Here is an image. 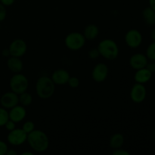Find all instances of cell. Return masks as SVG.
Listing matches in <instances>:
<instances>
[{"mask_svg": "<svg viewBox=\"0 0 155 155\" xmlns=\"http://www.w3.org/2000/svg\"><path fill=\"white\" fill-rule=\"evenodd\" d=\"M108 67L104 63H98L93 68L92 71V77L97 83H102L108 76Z\"/></svg>", "mask_w": 155, "mask_h": 155, "instance_id": "obj_10", "label": "cell"}, {"mask_svg": "<svg viewBox=\"0 0 155 155\" xmlns=\"http://www.w3.org/2000/svg\"><path fill=\"white\" fill-rule=\"evenodd\" d=\"M112 154L114 155H130V152L127 151L126 150L121 149L120 148H118V149H115Z\"/></svg>", "mask_w": 155, "mask_h": 155, "instance_id": "obj_29", "label": "cell"}, {"mask_svg": "<svg viewBox=\"0 0 155 155\" xmlns=\"http://www.w3.org/2000/svg\"><path fill=\"white\" fill-rule=\"evenodd\" d=\"M19 103V96L15 92H8L3 94L0 98V104L2 107L5 109H11Z\"/></svg>", "mask_w": 155, "mask_h": 155, "instance_id": "obj_11", "label": "cell"}, {"mask_svg": "<svg viewBox=\"0 0 155 155\" xmlns=\"http://www.w3.org/2000/svg\"><path fill=\"white\" fill-rule=\"evenodd\" d=\"M148 3L150 7L155 11V0H148Z\"/></svg>", "mask_w": 155, "mask_h": 155, "instance_id": "obj_33", "label": "cell"}, {"mask_svg": "<svg viewBox=\"0 0 155 155\" xmlns=\"http://www.w3.org/2000/svg\"><path fill=\"white\" fill-rule=\"evenodd\" d=\"M152 73L147 68H141V69L136 70V72L135 73L134 75V80L136 83L145 84L148 81H150L152 77Z\"/></svg>", "mask_w": 155, "mask_h": 155, "instance_id": "obj_15", "label": "cell"}, {"mask_svg": "<svg viewBox=\"0 0 155 155\" xmlns=\"http://www.w3.org/2000/svg\"><path fill=\"white\" fill-rule=\"evenodd\" d=\"M27 142L30 148L38 153L45 152L49 147V139L45 132L36 130L27 134Z\"/></svg>", "mask_w": 155, "mask_h": 155, "instance_id": "obj_1", "label": "cell"}, {"mask_svg": "<svg viewBox=\"0 0 155 155\" xmlns=\"http://www.w3.org/2000/svg\"><path fill=\"white\" fill-rule=\"evenodd\" d=\"M86 39L83 33L80 32H71L65 37L64 43L67 48L72 51H78L83 48Z\"/></svg>", "mask_w": 155, "mask_h": 155, "instance_id": "obj_5", "label": "cell"}, {"mask_svg": "<svg viewBox=\"0 0 155 155\" xmlns=\"http://www.w3.org/2000/svg\"><path fill=\"white\" fill-rule=\"evenodd\" d=\"M151 38L152 41H155V28L153 29L151 32Z\"/></svg>", "mask_w": 155, "mask_h": 155, "instance_id": "obj_35", "label": "cell"}, {"mask_svg": "<svg viewBox=\"0 0 155 155\" xmlns=\"http://www.w3.org/2000/svg\"><path fill=\"white\" fill-rule=\"evenodd\" d=\"M148 63V59L147 56L142 53H136V54H133L129 61L130 66L134 70L146 68Z\"/></svg>", "mask_w": 155, "mask_h": 155, "instance_id": "obj_12", "label": "cell"}, {"mask_svg": "<svg viewBox=\"0 0 155 155\" xmlns=\"http://www.w3.org/2000/svg\"><path fill=\"white\" fill-rule=\"evenodd\" d=\"M18 96H19V103L24 107L30 105L33 102V96L27 91L18 95Z\"/></svg>", "mask_w": 155, "mask_h": 155, "instance_id": "obj_20", "label": "cell"}, {"mask_svg": "<svg viewBox=\"0 0 155 155\" xmlns=\"http://www.w3.org/2000/svg\"><path fill=\"white\" fill-rule=\"evenodd\" d=\"M146 68L151 71L152 74L155 73V61H151V62H148V64H147Z\"/></svg>", "mask_w": 155, "mask_h": 155, "instance_id": "obj_30", "label": "cell"}, {"mask_svg": "<svg viewBox=\"0 0 155 155\" xmlns=\"http://www.w3.org/2000/svg\"><path fill=\"white\" fill-rule=\"evenodd\" d=\"M153 137H154V140H155V131L154 132V134H153Z\"/></svg>", "mask_w": 155, "mask_h": 155, "instance_id": "obj_37", "label": "cell"}, {"mask_svg": "<svg viewBox=\"0 0 155 155\" xmlns=\"http://www.w3.org/2000/svg\"><path fill=\"white\" fill-rule=\"evenodd\" d=\"M148 60L155 61V41H153L146 49V54Z\"/></svg>", "mask_w": 155, "mask_h": 155, "instance_id": "obj_21", "label": "cell"}, {"mask_svg": "<svg viewBox=\"0 0 155 155\" xmlns=\"http://www.w3.org/2000/svg\"><path fill=\"white\" fill-rule=\"evenodd\" d=\"M10 56L21 58L26 54L27 51V45L22 39H15L11 42L8 47Z\"/></svg>", "mask_w": 155, "mask_h": 155, "instance_id": "obj_8", "label": "cell"}, {"mask_svg": "<svg viewBox=\"0 0 155 155\" xmlns=\"http://www.w3.org/2000/svg\"><path fill=\"white\" fill-rule=\"evenodd\" d=\"M89 56L92 59H96L100 56V53L98 51V48H92L89 51Z\"/></svg>", "mask_w": 155, "mask_h": 155, "instance_id": "obj_27", "label": "cell"}, {"mask_svg": "<svg viewBox=\"0 0 155 155\" xmlns=\"http://www.w3.org/2000/svg\"><path fill=\"white\" fill-rule=\"evenodd\" d=\"M33 153L30 152V151H25V152L21 153V155H33Z\"/></svg>", "mask_w": 155, "mask_h": 155, "instance_id": "obj_36", "label": "cell"}, {"mask_svg": "<svg viewBox=\"0 0 155 155\" xmlns=\"http://www.w3.org/2000/svg\"><path fill=\"white\" fill-rule=\"evenodd\" d=\"M22 129L24 130V132L29 134V133H31L32 131L35 130V124L33 121H27V122L23 124Z\"/></svg>", "mask_w": 155, "mask_h": 155, "instance_id": "obj_23", "label": "cell"}, {"mask_svg": "<svg viewBox=\"0 0 155 155\" xmlns=\"http://www.w3.org/2000/svg\"><path fill=\"white\" fill-rule=\"evenodd\" d=\"M4 127H5V129L8 132L12 131V130H15V129L16 128V123L14 122L13 120H12L9 119L5 123V124Z\"/></svg>", "mask_w": 155, "mask_h": 155, "instance_id": "obj_25", "label": "cell"}, {"mask_svg": "<svg viewBox=\"0 0 155 155\" xmlns=\"http://www.w3.org/2000/svg\"><path fill=\"white\" fill-rule=\"evenodd\" d=\"M9 120L8 112L4 107H0V127H4L5 123Z\"/></svg>", "mask_w": 155, "mask_h": 155, "instance_id": "obj_22", "label": "cell"}, {"mask_svg": "<svg viewBox=\"0 0 155 155\" xmlns=\"http://www.w3.org/2000/svg\"><path fill=\"white\" fill-rule=\"evenodd\" d=\"M7 15V11H6V7L3 5L2 3H0V22L4 21Z\"/></svg>", "mask_w": 155, "mask_h": 155, "instance_id": "obj_26", "label": "cell"}, {"mask_svg": "<svg viewBox=\"0 0 155 155\" xmlns=\"http://www.w3.org/2000/svg\"><path fill=\"white\" fill-rule=\"evenodd\" d=\"M27 133L24 131L22 128H15L9 131L7 136V140L10 145L13 146H19L27 142Z\"/></svg>", "mask_w": 155, "mask_h": 155, "instance_id": "obj_6", "label": "cell"}, {"mask_svg": "<svg viewBox=\"0 0 155 155\" xmlns=\"http://www.w3.org/2000/svg\"><path fill=\"white\" fill-rule=\"evenodd\" d=\"M0 28H1V25H0Z\"/></svg>", "mask_w": 155, "mask_h": 155, "instance_id": "obj_38", "label": "cell"}, {"mask_svg": "<svg viewBox=\"0 0 155 155\" xmlns=\"http://www.w3.org/2000/svg\"><path fill=\"white\" fill-rule=\"evenodd\" d=\"M68 84L69 85L70 87L75 89L80 86V80L76 77H70Z\"/></svg>", "mask_w": 155, "mask_h": 155, "instance_id": "obj_24", "label": "cell"}, {"mask_svg": "<svg viewBox=\"0 0 155 155\" xmlns=\"http://www.w3.org/2000/svg\"><path fill=\"white\" fill-rule=\"evenodd\" d=\"M8 116L9 119L17 124V123L21 122L26 117L27 110L23 105L17 104L16 106L10 109V110L8 111Z\"/></svg>", "mask_w": 155, "mask_h": 155, "instance_id": "obj_13", "label": "cell"}, {"mask_svg": "<svg viewBox=\"0 0 155 155\" xmlns=\"http://www.w3.org/2000/svg\"><path fill=\"white\" fill-rule=\"evenodd\" d=\"M8 149V148L7 144L3 141L0 140V155L6 154Z\"/></svg>", "mask_w": 155, "mask_h": 155, "instance_id": "obj_28", "label": "cell"}, {"mask_svg": "<svg viewBox=\"0 0 155 155\" xmlns=\"http://www.w3.org/2000/svg\"><path fill=\"white\" fill-rule=\"evenodd\" d=\"M9 86L12 92L20 95L27 90L29 87V80L25 75L18 73L14 74L10 79Z\"/></svg>", "mask_w": 155, "mask_h": 155, "instance_id": "obj_4", "label": "cell"}, {"mask_svg": "<svg viewBox=\"0 0 155 155\" xmlns=\"http://www.w3.org/2000/svg\"><path fill=\"white\" fill-rule=\"evenodd\" d=\"M7 66L8 69L14 74L21 73L24 69V63L18 57L10 56L7 61Z\"/></svg>", "mask_w": 155, "mask_h": 155, "instance_id": "obj_16", "label": "cell"}, {"mask_svg": "<svg viewBox=\"0 0 155 155\" xmlns=\"http://www.w3.org/2000/svg\"><path fill=\"white\" fill-rule=\"evenodd\" d=\"M147 96V90L144 84L136 83L132 87L130 91V98L137 104L143 102Z\"/></svg>", "mask_w": 155, "mask_h": 155, "instance_id": "obj_9", "label": "cell"}, {"mask_svg": "<svg viewBox=\"0 0 155 155\" xmlns=\"http://www.w3.org/2000/svg\"><path fill=\"white\" fill-rule=\"evenodd\" d=\"M142 15L145 24L149 26L155 25V11L150 6L146 7L142 11Z\"/></svg>", "mask_w": 155, "mask_h": 155, "instance_id": "obj_19", "label": "cell"}, {"mask_svg": "<svg viewBox=\"0 0 155 155\" xmlns=\"http://www.w3.org/2000/svg\"><path fill=\"white\" fill-rule=\"evenodd\" d=\"M70 77V74L65 69H57L52 73L51 78L55 85L63 86L68 84Z\"/></svg>", "mask_w": 155, "mask_h": 155, "instance_id": "obj_14", "label": "cell"}, {"mask_svg": "<svg viewBox=\"0 0 155 155\" xmlns=\"http://www.w3.org/2000/svg\"><path fill=\"white\" fill-rule=\"evenodd\" d=\"M125 42L130 48H137L142 45L143 37L139 30L136 29H131L125 34Z\"/></svg>", "mask_w": 155, "mask_h": 155, "instance_id": "obj_7", "label": "cell"}, {"mask_svg": "<svg viewBox=\"0 0 155 155\" xmlns=\"http://www.w3.org/2000/svg\"><path fill=\"white\" fill-rule=\"evenodd\" d=\"M124 141H125L124 136L121 133H115L110 136L109 145L112 149H118L122 148L124 144Z\"/></svg>", "mask_w": 155, "mask_h": 155, "instance_id": "obj_18", "label": "cell"}, {"mask_svg": "<svg viewBox=\"0 0 155 155\" xmlns=\"http://www.w3.org/2000/svg\"><path fill=\"white\" fill-rule=\"evenodd\" d=\"M98 50L100 55L109 61L115 60L120 53L119 47L114 40L110 39H104L98 43Z\"/></svg>", "mask_w": 155, "mask_h": 155, "instance_id": "obj_3", "label": "cell"}, {"mask_svg": "<svg viewBox=\"0 0 155 155\" xmlns=\"http://www.w3.org/2000/svg\"><path fill=\"white\" fill-rule=\"evenodd\" d=\"M15 0H0V3L5 5V7L7 6H11L15 3Z\"/></svg>", "mask_w": 155, "mask_h": 155, "instance_id": "obj_31", "label": "cell"}, {"mask_svg": "<svg viewBox=\"0 0 155 155\" xmlns=\"http://www.w3.org/2000/svg\"><path fill=\"white\" fill-rule=\"evenodd\" d=\"M83 34L86 40L92 41L98 37L99 34V29L95 24H89L85 27Z\"/></svg>", "mask_w": 155, "mask_h": 155, "instance_id": "obj_17", "label": "cell"}, {"mask_svg": "<svg viewBox=\"0 0 155 155\" xmlns=\"http://www.w3.org/2000/svg\"><path fill=\"white\" fill-rule=\"evenodd\" d=\"M2 54L4 56H5V57H8V56H10V52H9V50L8 48H7V49H4L2 51Z\"/></svg>", "mask_w": 155, "mask_h": 155, "instance_id": "obj_34", "label": "cell"}, {"mask_svg": "<svg viewBox=\"0 0 155 155\" xmlns=\"http://www.w3.org/2000/svg\"><path fill=\"white\" fill-rule=\"evenodd\" d=\"M55 91V84L51 77L42 76L36 83V92L38 97L42 99H48L53 96Z\"/></svg>", "mask_w": 155, "mask_h": 155, "instance_id": "obj_2", "label": "cell"}, {"mask_svg": "<svg viewBox=\"0 0 155 155\" xmlns=\"http://www.w3.org/2000/svg\"><path fill=\"white\" fill-rule=\"evenodd\" d=\"M7 155H17L18 152L16 151H15L14 149H8L7 152H6Z\"/></svg>", "mask_w": 155, "mask_h": 155, "instance_id": "obj_32", "label": "cell"}]
</instances>
